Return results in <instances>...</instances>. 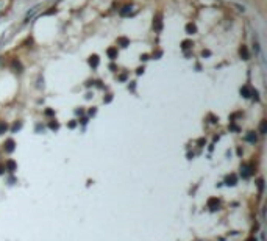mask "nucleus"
<instances>
[{
    "label": "nucleus",
    "instance_id": "5",
    "mask_svg": "<svg viewBox=\"0 0 267 241\" xmlns=\"http://www.w3.org/2000/svg\"><path fill=\"white\" fill-rule=\"evenodd\" d=\"M186 31H188V35H194V33H197V27L194 24H188L186 25Z\"/></svg>",
    "mask_w": 267,
    "mask_h": 241
},
{
    "label": "nucleus",
    "instance_id": "15",
    "mask_svg": "<svg viewBox=\"0 0 267 241\" xmlns=\"http://www.w3.org/2000/svg\"><path fill=\"white\" fill-rule=\"evenodd\" d=\"M119 44H122V47H126V45H128V39H126V38H119Z\"/></svg>",
    "mask_w": 267,
    "mask_h": 241
},
{
    "label": "nucleus",
    "instance_id": "8",
    "mask_svg": "<svg viewBox=\"0 0 267 241\" xmlns=\"http://www.w3.org/2000/svg\"><path fill=\"white\" fill-rule=\"evenodd\" d=\"M89 63H91V66L97 67V66H98V57H97V55H92L91 60H89Z\"/></svg>",
    "mask_w": 267,
    "mask_h": 241
},
{
    "label": "nucleus",
    "instance_id": "6",
    "mask_svg": "<svg viewBox=\"0 0 267 241\" xmlns=\"http://www.w3.org/2000/svg\"><path fill=\"white\" fill-rule=\"evenodd\" d=\"M239 53H241L242 60H248V50H247V47H245V45H242V47H241V50H239Z\"/></svg>",
    "mask_w": 267,
    "mask_h": 241
},
{
    "label": "nucleus",
    "instance_id": "20",
    "mask_svg": "<svg viewBox=\"0 0 267 241\" xmlns=\"http://www.w3.org/2000/svg\"><path fill=\"white\" fill-rule=\"evenodd\" d=\"M3 169H5V166H0V174L3 172Z\"/></svg>",
    "mask_w": 267,
    "mask_h": 241
},
{
    "label": "nucleus",
    "instance_id": "19",
    "mask_svg": "<svg viewBox=\"0 0 267 241\" xmlns=\"http://www.w3.org/2000/svg\"><path fill=\"white\" fill-rule=\"evenodd\" d=\"M50 129H58V124L56 122H50Z\"/></svg>",
    "mask_w": 267,
    "mask_h": 241
},
{
    "label": "nucleus",
    "instance_id": "1",
    "mask_svg": "<svg viewBox=\"0 0 267 241\" xmlns=\"http://www.w3.org/2000/svg\"><path fill=\"white\" fill-rule=\"evenodd\" d=\"M252 169H253L252 165H244V166L241 167V171H242V177H245V179H247V177H250V175L253 174V171H252Z\"/></svg>",
    "mask_w": 267,
    "mask_h": 241
},
{
    "label": "nucleus",
    "instance_id": "17",
    "mask_svg": "<svg viewBox=\"0 0 267 241\" xmlns=\"http://www.w3.org/2000/svg\"><path fill=\"white\" fill-rule=\"evenodd\" d=\"M266 129H267V124H266V121H262V122H261V133H262V135L266 133Z\"/></svg>",
    "mask_w": 267,
    "mask_h": 241
},
{
    "label": "nucleus",
    "instance_id": "21",
    "mask_svg": "<svg viewBox=\"0 0 267 241\" xmlns=\"http://www.w3.org/2000/svg\"><path fill=\"white\" fill-rule=\"evenodd\" d=\"M247 241H256V240H255V238H248Z\"/></svg>",
    "mask_w": 267,
    "mask_h": 241
},
{
    "label": "nucleus",
    "instance_id": "3",
    "mask_svg": "<svg viewBox=\"0 0 267 241\" xmlns=\"http://www.w3.org/2000/svg\"><path fill=\"white\" fill-rule=\"evenodd\" d=\"M153 28H155L156 31H159L162 28V20H161V16L159 14H158V17L153 20Z\"/></svg>",
    "mask_w": 267,
    "mask_h": 241
},
{
    "label": "nucleus",
    "instance_id": "4",
    "mask_svg": "<svg viewBox=\"0 0 267 241\" xmlns=\"http://www.w3.org/2000/svg\"><path fill=\"white\" fill-rule=\"evenodd\" d=\"M5 151L6 152H13V151H14V141H13V139H8L5 143Z\"/></svg>",
    "mask_w": 267,
    "mask_h": 241
},
{
    "label": "nucleus",
    "instance_id": "18",
    "mask_svg": "<svg viewBox=\"0 0 267 241\" xmlns=\"http://www.w3.org/2000/svg\"><path fill=\"white\" fill-rule=\"evenodd\" d=\"M262 183H264V180H262V179H259V180H258V188H259V189H262V186H264Z\"/></svg>",
    "mask_w": 267,
    "mask_h": 241
},
{
    "label": "nucleus",
    "instance_id": "9",
    "mask_svg": "<svg viewBox=\"0 0 267 241\" xmlns=\"http://www.w3.org/2000/svg\"><path fill=\"white\" fill-rule=\"evenodd\" d=\"M108 57H110L111 60H114V58L117 57V50L116 49H108Z\"/></svg>",
    "mask_w": 267,
    "mask_h": 241
},
{
    "label": "nucleus",
    "instance_id": "11",
    "mask_svg": "<svg viewBox=\"0 0 267 241\" xmlns=\"http://www.w3.org/2000/svg\"><path fill=\"white\" fill-rule=\"evenodd\" d=\"M234 183H236V175H233V174L228 175L227 177V185H234Z\"/></svg>",
    "mask_w": 267,
    "mask_h": 241
},
{
    "label": "nucleus",
    "instance_id": "2",
    "mask_svg": "<svg viewBox=\"0 0 267 241\" xmlns=\"http://www.w3.org/2000/svg\"><path fill=\"white\" fill-rule=\"evenodd\" d=\"M219 205H220V202H219V199H216V197H211L209 201H208V208H211V210H217Z\"/></svg>",
    "mask_w": 267,
    "mask_h": 241
},
{
    "label": "nucleus",
    "instance_id": "10",
    "mask_svg": "<svg viewBox=\"0 0 267 241\" xmlns=\"http://www.w3.org/2000/svg\"><path fill=\"white\" fill-rule=\"evenodd\" d=\"M247 141L248 143H256V135L253 133V131H250V133L247 135Z\"/></svg>",
    "mask_w": 267,
    "mask_h": 241
},
{
    "label": "nucleus",
    "instance_id": "14",
    "mask_svg": "<svg viewBox=\"0 0 267 241\" xmlns=\"http://www.w3.org/2000/svg\"><path fill=\"white\" fill-rule=\"evenodd\" d=\"M191 45H192V42H191V41H183V42H181V47L184 49V50H186V49H189Z\"/></svg>",
    "mask_w": 267,
    "mask_h": 241
},
{
    "label": "nucleus",
    "instance_id": "12",
    "mask_svg": "<svg viewBox=\"0 0 267 241\" xmlns=\"http://www.w3.org/2000/svg\"><path fill=\"white\" fill-rule=\"evenodd\" d=\"M130 11H131V6H130V5H125V6L120 10V16H125V14H128Z\"/></svg>",
    "mask_w": 267,
    "mask_h": 241
},
{
    "label": "nucleus",
    "instance_id": "13",
    "mask_svg": "<svg viewBox=\"0 0 267 241\" xmlns=\"http://www.w3.org/2000/svg\"><path fill=\"white\" fill-rule=\"evenodd\" d=\"M6 129H8L6 122H5V121H0V135H2V133H5V131H6Z\"/></svg>",
    "mask_w": 267,
    "mask_h": 241
},
{
    "label": "nucleus",
    "instance_id": "16",
    "mask_svg": "<svg viewBox=\"0 0 267 241\" xmlns=\"http://www.w3.org/2000/svg\"><path fill=\"white\" fill-rule=\"evenodd\" d=\"M6 167H8L10 171H14V167H16L14 161H6Z\"/></svg>",
    "mask_w": 267,
    "mask_h": 241
},
{
    "label": "nucleus",
    "instance_id": "7",
    "mask_svg": "<svg viewBox=\"0 0 267 241\" xmlns=\"http://www.w3.org/2000/svg\"><path fill=\"white\" fill-rule=\"evenodd\" d=\"M241 94L244 95V97H250V95H252V91H250V88H248V86H244V88L241 89Z\"/></svg>",
    "mask_w": 267,
    "mask_h": 241
}]
</instances>
